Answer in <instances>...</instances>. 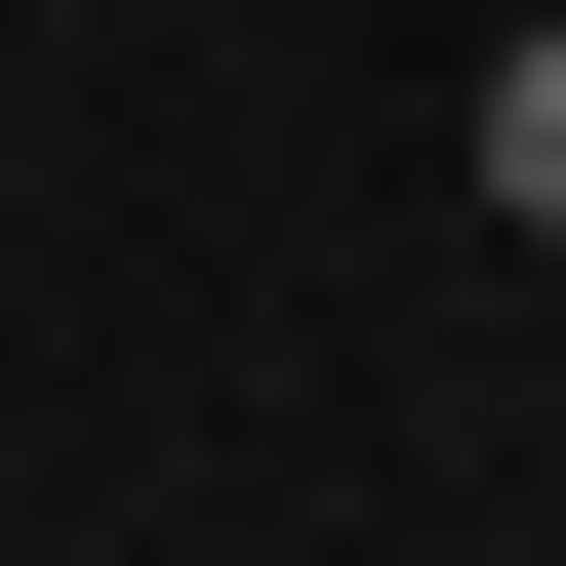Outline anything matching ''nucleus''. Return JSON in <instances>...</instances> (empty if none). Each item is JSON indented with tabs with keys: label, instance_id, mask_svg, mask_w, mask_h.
<instances>
[{
	"label": "nucleus",
	"instance_id": "1",
	"mask_svg": "<svg viewBox=\"0 0 566 566\" xmlns=\"http://www.w3.org/2000/svg\"><path fill=\"white\" fill-rule=\"evenodd\" d=\"M446 163H485V202H526V243H566V0H526V41H485V82H446Z\"/></svg>",
	"mask_w": 566,
	"mask_h": 566
}]
</instances>
